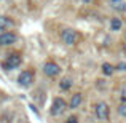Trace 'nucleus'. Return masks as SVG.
<instances>
[{
	"label": "nucleus",
	"instance_id": "7ed1b4c3",
	"mask_svg": "<svg viewBox=\"0 0 126 123\" xmlns=\"http://www.w3.org/2000/svg\"><path fill=\"white\" fill-rule=\"evenodd\" d=\"M65 107H67V104H65V101L62 98H54L53 99V105L51 109H49V114L53 115V117H58V115H61L62 112L65 110Z\"/></svg>",
	"mask_w": 126,
	"mask_h": 123
},
{
	"label": "nucleus",
	"instance_id": "2eb2a0df",
	"mask_svg": "<svg viewBox=\"0 0 126 123\" xmlns=\"http://www.w3.org/2000/svg\"><path fill=\"white\" fill-rule=\"evenodd\" d=\"M65 123H78V118H77V117H74V115H72V117H69V120L65 122Z\"/></svg>",
	"mask_w": 126,
	"mask_h": 123
},
{
	"label": "nucleus",
	"instance_id": "f3484780",
	"mask_svg": "<svg viewBox=\"0 0 126 123\" xmlns=\"http://www.w3.org/2000/svg\"><path fill=\"white\" fill-rule=\"evenodd\" d=\"M93 0H83V3H91Z\"/></svg>",
	"mask_w": 126,
	"mask_h": 123
},
{
	"label": "nucleus",
	"instance_id": "6e6552de",
	"mask_svg": "<svg viewBox=\"0 0 126 123\" xmlns=\"http://www.w3.org/2000/svg\"><path fill=\"white\" fill-rule=\"evenodd\" d=\"M81 101H83V94H81V93H77V94H74V96H72V101H70V109L80 107Z\"/></svg>",
	"mask_w": 126,
	"mask_h": 123
},
{
	"label": "nucleus",
	"instance_id": "423d86ee",
	"mask_svg": "<svg viewBox=\"0 0 126 123\" xmlns=\"http://www.w3.org/2000/svg\"><path fill=\"white\" fill-rule=\"evenodd\" d=\"M43 72H45V75H48V77H56V75L61 74V67H59L56 62L48 61L43 66Z\"/></svg>",
	"mask_w": 126,
	"mask_h": 123
},
{
	"label": "nucleus",
	"instance_id": "9b49d317",
	"mask_svg": "<svg viewBox=\"0 0 126 123\" xmlns=\"http://www.w3.org/2000/svg\"><path fill=\"white\" fill-rule=\"evenodd\" d=\"M102 72H104V75H112L115 72V67L112 64H109V62H104L102 64Z\"/></svg>",
	"mask_w": 126,
	"mask_h": 123
},
{
	"label": "nucleus",
	"instance_id": "9d476101",
	"mask_svg": "<svg viewBox=\"0 0 126 123\" xmlns=\"http://www.w3.org/2000/svg\"><path fill=\"white\" fill-rule=\"evenodd\" d=\"M121 26H123V22H121L120 18H113L110 21V29H112V31H120Z\"/></svg>",
	"mask_w": 126,
	"mask_h": 123
},
{
	"label": "nucleus",
	"instance_id": "39448f33",
	"mask_svg": "<svg viewBox=\"0 0 126 123\" xmlns=\"http://www.w3.org/2000/svg\"><path fill=\"white\" fill-rule=\"evenodd\" d=\"M18 83H19V86H22V88H29V86H32V83H34V72H32V70L21 72L19 77H18Z\"/></svg>",
	"mask_w": 126,
	"mask_h": 123
},
{
	"label": "nucleus",
	"instance_id": "20e7f679",
	"mask_svg": "<svg viewBox=\"0 0 126 123\" xmlns=\"http://www.w3.org/2000/svg\"><path fill=\"white\" fill-rule=\"evenodd\" d=\"M61 38L65 45H75L78 42V34L74 31V29H64L61 32Z\"/></svg>",
	"mask_w": 126,
	"mask_h": 123
},
{
	"label": "nucleus",
	"instance_id": "a211bd4d",
	"mask_svg": "<svg viewBox=\"0 0 126 123\" xmlns=\"http://www.w3.org/2000/svg\"><path fill=\"white\" fill-rule=\"evenodd\" d=\"M3 31H5V29H2V27H0V35H2V34H3Z\"/></svg>",
	"mask_w": 126,
	"mask_h": 123
},
{
	"label": "nucleus",
	"instance_id": "ddd939ff",
	"mask_svg": "<svg viewBox=\"0 0 126 123\" xmlns=\"http://www.w3.org/2000/svg\"><path fill=\"white\" fill-rule=\"evenodd\" d=\"M8 24H11V22L8 21V18H5V16H0V27H2V29H5Z\"/></svg>",
	"mask_w": 126,
	"mask_h": 123
},
{
	"label": "nucleus",
	"instance_id": "0eeeda50",
	"mask_svg": "<svg viewBox=\"0 0 126 123\" xmlns=\"http://www.w3.org/2000/svg\"><path fill=\"white\" fill-rule=\"evenodd\" d=\"M15 42H16V35L13 34V32H3V34L0 35V45L2 46H10Z\"/></svg>",
	"mask_w": 126,
	"mask_h": 123
},
{
	"label": "nucleus",
	"instance_id": "f03ea898",
	"mask_svg": "<svg viewBox=\"0 0 126 123\" xmlns=\"http://www.w3.org/2000/svg\"><path fill=\"white\" fill-rule=\"evenodd\" d=\"M96 117H97V120L101 122H109V117H110V109H109V105L105 104V102H97L96 104Z\"/></svg>",
	"mask_w": 126,
	"mask_h": 123
},
{
	"label": "nucleus",
	"instance_id": "dca6fc26",
	"mask_svg": "<svg viewBox=\"0 0 126 123\" xmlns=\"http://www.w3.org/2000/svg\"><path fill=\"white\" fill-rule=\"evenodd\" d=\"M117 69H118V70H123V72H125V70H126V64H125V62H120V64L117 66Z\"/></svg>",
	"mask_w": 126,
	"mask_h": 123
},
{
	"label": "nucleus",
	"instance_id": "f257e3e1",
	"mask_svg": "<svg viewBox=\"0 0 126 123\" xmlns=\"http://www.w3.org/2000/svg\"><path fill=\"white\" fill-rule=\"evenodd\" d=\"M21 62H22V59H21V56L18 54V53H13V54H10L8 58L3 61V67H5V70H13V69H16V67H19L21 66Z\"/></svg>",
	"mask_w": 126,
	"mask_h": 123
},
{
	"label": "nucleus",
	"instance_id": "f8f14e48",
	"mask_svg": "<svg viewBox=\"0 0 126 123\" xmlns=\"http://www.w3.org/2000/svg\"><path fill=\"white\" fill-rule=\"evenodd\" d=\"M70 85H72L70 78H62V80H61V83H59L61 89H69V88H70Z\"/></svg>",
	"mask_w": 126,
	"mask_h": 123
},
{
	"label": "nucleus",
	"instance_id": "1a4fd4ad",
	"mask_svg": "<svg viewBox=\"0 0 126 123\" xmlns=\"http://www.w3.org/2000/svg\"><path fill=\"white\" fill-rule=\"evenodd\" d=\"M112 6L118 11H126V2L125 0H110Z\"/></svg>",
	"mask_w": 126,
	"mask_h": 123
},
{
	"label": "nucleus",
	"instance_id": "4468645a",
	"mask_svg": "<svg viewBox=\"0 0 126 123\" xmlns=\"http://www.w3.org/2000/svg\"><path fill=\"white\" fill-rule=\"evenodd\" d=\"M118 112H120L121 117H126V102H125V104H121L120 107H118Z\"/></svg>",
	"mask_w": 126,
	"mask_h": 123
}]
</instances>
